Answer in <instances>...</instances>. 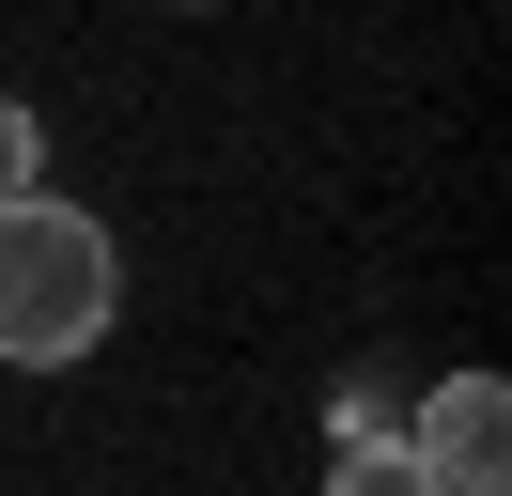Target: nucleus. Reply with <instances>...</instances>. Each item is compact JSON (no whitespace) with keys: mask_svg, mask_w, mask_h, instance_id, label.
I'll use <instances>...</instances> for the list:
<instances>
[{"mask_svg":"<svg viewBox=\"0 0 512 496\" xmlns=\"http://www.w3.org/2000/svg\"><path fill=\"white\" fill-rule=\"evenodd\" d=\"M125 310V248L94 202H0V372H78Z\"/></svg>","mask_w":512,"mask_h":496,"instance_id":"obj_1","label":"nucleus"},{"mask_svg":"<svg viewBox=\"0 0 512 496\" xmlns=\"http://www.w3.org/2000/svg\"><path fill=\"white\" fill-rule=\"evenodd\" d=\"M404 450L435 465L450 496H497V481H512V388H497V372H435L419 419H404Z\"/></svg>","mask_w":512,"mask_h":496,"instance_id":"obj_2","label":"nucleus"},{"mask_svg":"<svg viewBox=\"0 0 512 496\" xmlns=\"http://www.w3.org/2000/svg\"><path fill=\"white\" fill-rule=\"evenodd\" d=\"M326 496H450V481L404 450V434H342V450H326Z\"/></svg>","mask_w":512,"mask_h":496,"instance_id":"obj_3","label":"nucleus"},{"mask_svg":"<svg viewBox=\"0 0 512 496\" xmlns=\"http://www.w3.org/2000/svg\"><path fill=\"white\" fill-rule=\"evenodd\" d=\"M32 186H47V124L0 93V202H32Z\"/></svg>","mask_w":512,"mask_h":496,"instance_id":"obj_4","label":"nucleus"},{"mask_svg":"<svg viewBox=\"0 0 512 496\" xmlns=\"http://www.w3.org/2000/svg\"><path fill=\"white\" fill-rule=\"evenodd\" d=\"M156 16H202V0H156Z\"/></svg>","mask_w":512,"mask_h":496,"instance_id":"obj_5","label":"nucleus"}]
</instances>
